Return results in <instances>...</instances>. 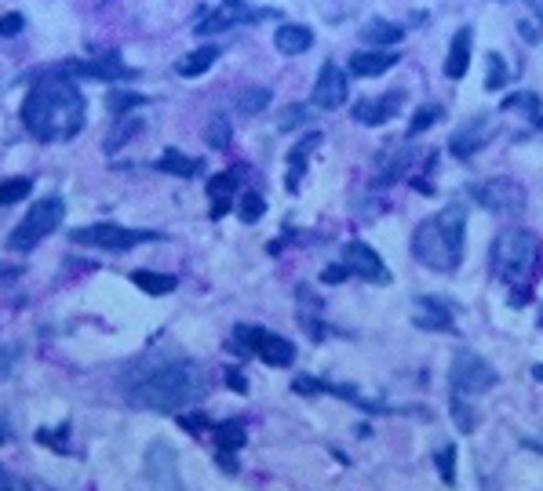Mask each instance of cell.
<instances>
[{
    "mask_svg": "<svg viewBox=\"0 0 543 491\" xmlns=\"http://www.w3.org/2000/svg\"><path fill=\"white\" fill-rule=\"evenodd\" d=\"M273 44L281 55H303L310 44H314V33L306 26H295V22H284L277 33H273Z\"/></svg>",
    "mask_w": 543,
    "mask_h": 491,
    "instance_id": "cell-21",
    "label": "cell"
},
{
    "mask_svg": "<svg viewBox=\"0 0 543 491\" xmlns=\"http://www.w3.org/2000/svg\"><path fill=\"white\" fill-rule=\"evenodd\" d=\"M106 106H110V113H128V110H135V106H146V99H143V95H132V91H113V95L106 99Z\"/></svg>",
    "mask_w": 543,
    "mask_h": 491,
    "instance_id": "cell-37",
    "label": "cell"
},
{
    "mask_svg": "<svg viewBox=\"0 0 543 491\" xmlns=\"http://www.w3.org/2000/svg\"><path fill=\"white\" fill-rule=\"evenodd\" d=\"M157 234H146V230H128L121 223H95V226H84V230H73L69 241L73 245H88L99 247V251H132L135 245H146L154 241Z\"/></svg>",
    "mask_w": 543,
    "mask_h": 491,
    "instance_id": "cell-7",
    "label": "cell"
},
{
    "mask_svg": "<svg viewBox=\"0 0 543 491\" xmlns=\"http://www.w3.org/2000/svg\"><path fill=\"white\" fill-rule=\"evenodd\" d=\"M434 463H438L442 481H445V485H456V452H452V448H442V452L434 455Z\"/></svg>",
    "mask_w": 543,
    "mask_h": 491,
    "instance_id": "cell-38",
    "label": "cell"
},
{
    "mask_svg": "<svg viewBox=\"0 0 543 491\" xmlns=\"http://www.w3.org/2000/svg\"><path fill=\"white\" fill-rule=\"evenodd\" d=\"M62 215H66V204H62V197H59V193L40 197V201L29 208V215H26V219L11 230L7 247H11V251H18V255L33 251V247L40 245L44 237H51V234L62 226Z\"/></svg>",
    "mask_w": 543,
    "mask_h": 491,
    "instance_id": "cell-5",
    "label": "cell"
},
{
    "mask_svg": "<svg viewBox=\"0 0 543 491\" xmlns=\"http://www.w3.org/2000/svg\"><path fill=\"white\" fill-rule=\"evenodd\" d=\"M401 99H405L401 91H387V95H379V99H361V102L354 106V120H357V124H368V128L387 124L390 117H398Z\"/></svg>",
    "mask_w": 543,
    "mask_h": 491,
    "instance_id": "cell-14",
    "label": "cell"
},
{
    "mask_svg": "<svg viewBox=\"0 0 543 491\" xmlns=\"http://www.w3.org/2000/svg\"><path fill=\"white\" fill-rule=\"evenodd\" d=\"M303 120H306V110H303V106H288V110L281 113L277 128H281V131H292V128H299Z\"/></svg>",
    "mask_w": 543,
    "mask_h": 491,
    "instance_id": "cell-39",
    "label": "cell"
},
{
    "mask_svg": "<svg viewBox=\"0 0 543 491\" xmlns=\"http://www.w3.org/2000/svg\"><path fill=\"white\" fill-rule=\"evenodd\" d=\"M256 18V11H249L245 7V0H223L205 22H197V37H212V33H223V29H230V26H238V22H252Z\"/></svg>",
    "mask_w": 543,
    "mask_h": 491,
    "instance_id": "cell-15",
    "label": "cell"
},
{
    "mask_svg": "<svg viewBox=\"0 0 543 491\" xmlns=\"http://www.w3.org/2000/svg\"><path fill=\"white\" fill-rule=\"evenodd\" d=\"M489 128H485V120H471L456 139H452V153L460 157V161H471L485 142H489V135H485Z\"/></svg>",
    "mask_w": 543,
    "mask_h": 491,
    "instance_id": "cell-23",
    "label": "cell"
},
{
    "mask_svg": "<svg viewBox=\"0 0 543 491\" xmlns=\"http://www.w3.org/2000/svg\"><path fill=\"white\" fill-rule=\"evenodd\" d=\"M216 58H219V47L205 44V47H194L190 55H183L176 69H179V77H201V73H208L216 66Z\"/></svg>",
    "mask_w": 543,
    "mask_h": 491,
    "instance_id": "cell-24",
    "label": "cell"
},
{
    "mask_svg": "<svg viewBox=\"0 0 543 491\" xmlns=\"http://www.w3.org/2000/svg\"><path fill=\"white\" fill-rule=\"evenodd\" d=\"M179 423H183L190 434H201V430H205V419H201V415H194V419H179Z\"/></svg>",
    "mask_w": 543,
    "mask_h": 491,
    "instance_id": "cell-43",
    "label": "cell"
},
{
    "mask_svg": "<svg viewBox=\"0 0 543 491\" xmlns=\"http://www.w3.org/2000/svg\"><path fill=\"white\" fill-rule=\"evenodd\" d=\"M504 110H522L537 128H543V113H540V102H537V95H529V91H522V95H511L507 102H504Z\"/></svg>",
    "mask_w": 543,
    "mask_h": 491,
    "instance_id": "cell-32",
    "label": "cell"
},
{
    "mask_svg": "<svg viewBox=\"0 0 543 491\" xmlns=\"http://www.w3.org/2000/svg\"><path fill=\"white\" fill-rule=\"evenodd\" d=\"M390 66H398V51H387V47H368V51L350 55V73L354 77H379Z\"/></svg>",
    "mask_w": 543,
    "mask_h": 491,
    "instance_id": "cell-16",
    "label": "cell"
},
{
    "mask_svg": "<svg viewBox=\"0 0 543 491\" xmlns=\"http://www.w3.org/2000/svg\"><path fill=\"white\" fill-rule=\"evenodd\" d=\"M146 481H150V491H186L183 477H179V459H176L172 444L154 441L146 448Z\"/></svg>",
    "mask_w": 543,
    "mask_h": 491,
    "instance_id": "cell-10",
    "label": "cell"
},
{
    "mask_svg": "<svg viewBox=\"0 0 543 491\" xmlns=\"http://www.w3.org/2000/svg\"><path fill=\"white\" fill-rule=\"evenodd\" d=\"M496 382H500L496 368H493L489 360H482L478 353L463 350V353H456V357H452V390H456V393L474 397V393L493 390Z\"/></svg>",
    "mask_w": 543,
    "mask_h": 491,
    "instance_id": "cell-8",
    "label": "cell"
},
{
    "mask_svg": "<svg viewBox=\"0 0 543 491\" xmlns=\"http://www.w3.org/2000/svg\"><path fill=\"white\" fill-rule=\"evenodd\" d=\"M452 419H456V426H460L463 434H474V430H478V423H482L478 408H471V404L463 401V393H456V397H452Z\"/></svg>",
    "mask_w": 543,
    "mask_h": 491,
    "instance_id": "cell-30",
    "label": "cell"
},
{
    "mask_svg": "<svg viewBox=\"0 0 543 491\" xmlns=\"http://www.w3.org/2000/svg\"><path fill=\"white\" fill-rule=\"evenodd\" d=\"M416 324L420 328H431V331H449L452 328V306L445 298H416Z\"/></svg>",
    "mask_w": 543,
    "mask_h": 491,
    "instance_id": "cell-17",
    "label": "cell"
},
{
    "mask_svg": "<svg viewBox=\"0 0 543 491\" xmlns=\"http://www.w3.org/2000/svg\"><path fill=\"white\" fill-rule=\"evenodd\" d=\"M22 26H26V18H22L18 11L0 15V37H15V33H22Z\"/></svg>",
    "mask_w": 543,
    "mask_h": 491,
    "instance_id": "cell-40",
    "label": "cell"
},
{
    "mask_svg": "<svg viewBox=\"0 0 543 491\" xmlns=\"http://www.w3.org/2000/svg\"><path fill=\"white\" fill-rule=\"evenodd\" d=\"M132 280H135V287L146 291V295H172L176 284H179L176 277H168V273H154V269H135Z\"/></svg>",
    "mask_w": 543,
    "mask_h": 491,
    "instance_id": "cell-26",
    "label": "cell"
},
{
    "mask_svg": "<svg viewBox=\"0 0 543 491\" xmlns=\"http://www.w3.org/2000/svg\"><path fill=\"white\" fill-rule=\"evenodd\" d=\"M493 277L496 280H507V284H518L526 280L537 262H540V237L529 234V230H504L493 245Z\"/></svg>",
    "mask_w": 543,
    "mask_h": 491,
    "instance_id": "cell-4",
    "label": "cell"
},
{
    "mask_svg": "<svg viewBox=\"0 0 543 491\" xmlns=\"http://www.w3.org/2000/svg\"><path fill=\"white\" fill-rule=\"evenodd\" d=\"M339 262L350 269V277H361V280H372V284H387V280H390V273H387L383 258H379V255H376L368 245H361V241L343 245Z\"/></svg>",
    "mask_w": 543,
    "mask_h": 491,
    "instance_id": "cell-12",
    "label": "cell"
},
{
    "mask_svg": "<svg viewBox=\"0 0 543 491\" xmlns=\"http://www.w3.org/2000/svg\"><path fill=\"white\" fill-rule=\"evenodd\" d=\"M474 201L493 212V215H504V219H515L526 212V190L515 183V179H489V183H478L474 186Z\"/></svg>",
    "mask_w": 543,
    "mask_h": 491,
    "instance_id": "cell-9",
    "label": "cell"
},
{
    "mask_svg": "<svg viewBox=\"0 0 543 491\" xmlns=\"http://www.w3.org/2000/svg\"><path fill=\"white\" fill-rule=\"evenodd\" d=\"M401 26L398 22H387V18H368L365 26H361V40L368 44V47H390V44H398L401 40Z\"/></svg>",
    "mask_w": 543,
    "mask_h": 491,
    "instance_id": "cell-22",
    "label": "cell"
},
{
    "mask_svg": "<svg viewBox=\"0 0 543 491\" xmlns=\"http://www.w3.org/2000/svg\"><path fill=\"white\" fill-rule=\"evenodd\" d=\"M205 142L212 150H227L230 146V120L227 117H212L208 128H205Z\"/></svg>",
    "mask_w": 543,
    "mask_h": 491,
    "instance_id": "cell-33",
    "label": "cell"
},
{
    "mask_svg": "<svg viewBox=\"0 0 543 491\" xmlns=\"http://www.w3.org/2000/svg\"><path fill=\"white\" fill-rule=\"evenodd\" d=\"M0 491H33V485L22 481V477H15V474H7V470L0 466Z\"/></svg>",
    "mask_w": 543,
    "mask_h": 491,
    "instance_id": "cell-41",
    "label": "cell"
},
{
    "mask_svg": "<svg viewBox=\"0 0 543 491\" xmlns=\"http://www.w3.org/2000/svg\"><path fill=\"white\" fill-rule=\"evenodd\" d=\"M271 88H263V84H256V88H241L238 91V110L245 113V117H252V113H263L267 106H271Z\"/></svg>",
    "mask_w": 543,
    "mask_h": 491,
    "instance_id": "cell-27",
    "label": "cell"
},
{
    "mask_svg": "<svg viewBox=\"0 0 543 491\" xmlns=\"http://www.w3.org/2000/svg\"><path fill=\"white\" fill-rule=\"evenodd\" d=\"M463 234H467V212H463V204H449L445 212H438L434 219L416 226L412 255H416V262H423L438 273H452L463 258Z\"/></svg>",
    "mask_w": 543,
    "mask_h": 491,
    "instance_id": "cell-3",
    "label": "cell"
},
{
    "mask_svg": "<svg viewBox=\"0 0 543 491\" xmlns=\"http://www.w3.org/2000/svg\"><path fill=\"white\" fill-rule=\"evenodd\" d=\"M507 80H511L507 62H504L496 51H489V55H485V88H489V91H500Z\"/></svg>",
    "mask_w": 543,
    "mask_h": 491,
    "instance_id": "cell-29",
    "label": "cell"
},
{
    "mask_svg": "<svg viewBox=\"0 0 543 491\" xmlns=\"http://www.w3.org/2000/svg\"><path fill=\"white\" fill-rule=\"evenodd\" d=\"M227 382H230L234 390H245V379H241V371H230V375H227Z\"/></svg>",
    "mask_w": 543,
    "mask_h": 491,
    "instance_id": "cell-44",
    "label": "cell"
},
{
    "mask_svg": "<svg viewBox=\"0 0 543 491\" xmlns=\"http://www.w3.org/2000/svg\"><path fill=\"white\" fill-rule=\"evenodd\" d=\"M540 328H543V313H540Z\"/></svg>",
    "mask_w": 543,
    "mask_h": 491,
    "instance_id": "cell-47",
    "label": "cell"
},
{
    "mask_svg": "<svg viewBox=\"0 0 543 491\" xmlns=\"http://www.w3.org/2000/svg\"><path fill=\"white\" fill-rule=\"evenodd\" d=\"M350 95V77L335 66V62H325L321 73H317V84H314V106L317 110H339Z\"/></svg>",
    "mask_w": 543,
    "mask_h": 491,
    "instance_id": "cell-13",
    "label": "cell"
},
{
    "mask_svg": "<svg viewBox=\"0 0 543 491\" xmlns=\"http://www.w3.org/2000/svg\"><path fill=\"white\" fill-rule=\"evenodd\" d=\"M346 277H350V269H346L343 262H339V266H328V269L321 273V280H325V284H339V280H346Z\"/></svg>",
    "mask_w": 543,
    "mask_h": 491,
    "instance_id": "cell-42",
    "label": "cell"
},
{
    "mask_svg": "<svg viewBox=\"0 0 543 491\" xmlns=\"http://www.w3.org/2000/svg\"><path fill=\"white\" fill-rule=\"evenodd\" d=\"M533 375H537V379H543V364H537V371H533Z\"/></svg>",
    "mask_w": 543,
    "mask_h": 491,
    "instance_id": "cell-45",
    "label": "cell"
},
{
    "mask_svg": "<svg viewBox=\"0 0 543 491\" xmlns=\"http://www.w3.org/2000/svg\"><path fill=\"white\" fill-rule=\"evenodd\" d=\"M317 146H321V135H317V131L303 135V139L292 146V153H288V179H284L292 193L299 190V183H303V172H306V157H310Z\"/></svg>",
    "mask_w": 543,
    "mask_h": 491,
    "instance_id": "cell-19",
    "label": "cell"
},
{
    "mask_svg": "<svg viewBox=\"0 0 543 491\" xmlns=\"http://www.w3.org/2000/svg\"><path fill=\"white\" fill-rule=\"evenodd\" d=\"M230 350H238V353H245V357L256 353V357L267 360L271 368H288V364L295 360V346H292L288 339L273 335V331H267V328H249V324L234 328Z\"/></svg>",
    "mask_w": 543,
    "mask_h": 491,
    "instance_id": "cell-6",
    "label": "cell"
},
{
    "mask_svg": "<svg viewBox=\"0 0 543 491\" xmlns=\"http://www.w3.org/2000/svg\"><path fill=\"white\" fill-rule=\"evenodd\" d=\"M135 131H143V120H139V117H128V120H121V124L110 131V139H106V153H117V150H121V146H124V142H128Z\"/></svg>",
    "mask_w": 543,
    "mask_h": 491,
    "instance_id": "cell-31",
    "label": "cell"
},
{
    "mask_svg": "<svg viewBox=\"0 0 543 491\" xmlns=\"http://www.w3.org/2000/svg\"><path fill=\"white\" fill-rule=\"evenodd\" d=\"M234 193H238V172H223V175H212L208 179V197H212V219H223L234 204Z\"/></svg>",
    "mask_w": 543,
    "mask_h": 491,
    "instance_id": "cell-20",
    "label": "cell"
},
{
    "mask_svg": "<svg viewBox=\"0 0 543 491\" xmlns=\"http://www.w3.org/2000/svg\"><path fill=\"white\" fill-rule=\"evenodd\" d=\"M471 44H474V33L463 26L452 37V44H449V58H445V77L449 80H460L467 73V66H471Z\"/></svg>",
    "mask_w": 543,
    "mask_h": 491,
    "instance_id": "cell-18",
    "label": "cell"
},
{
    "mask_svg": "<svg viewBox=\"0 0 543 491\" xmlns=\"http://www.w3.org/2000/svg\"><path fill=\"white\" fill-rule=\"evenodd\" d=\"M22 124L40 142H66L84 128V95L69 77H40L22 102Z\"/></svg>",
    "mask_w": 543,
    "mask_h": 491,
    "instance_id": "cell-1",
    "label": "cell"
},
{
    "mask_svg": "<svg viewBox=\"0 0 543 491\" xmlns=\"http://www.w3.org/2000/svg\"><path fill=\"white\" fill-rule=\"evenodd\" d=\"M62 73L88 77V80H132V77H139V73H135L132 66H124L121 55H113V51H106V55H99V58H73V62L62 66Z\"/></svg>",
    "mask_w": 543,
    "mask_h": 491,
    "instance_id": "cell-11",
    "label": "cell"
},
{
    "mask_svg": "<svg viewBox=\"0 0 543 491\" xmlns=\"http://www.w3.org/2000/svg\"><path fill=\"white\" fill-rule=\"evenodd\" d=\"M442 120V106H423L416 117H412V124H409V135L416 139V135H423L431 124H438Z\"/></svg>",
    "mask_w": 543,
    "mask_h": 491,
    "instance_id": "cell-36",
    "label": "cell"
},
{
    "mask_svg": "<svg viewBox=\"0 0 543 491\" xmlns=\"http://www.w3.org/2000/svg\"><path fill=\"white\" fill-rule=\"evenodd\" d=\"M205 393H208V375L194 360L161 364L128 386V401L135 408H150V412H165V415H179L183 408L197 404Z\"/></svg>",
    "mask_w": 543,
    "mask_h": 491,
    "instance_id": "cell-2",
    "label": "cell"
},
{
    "mask_svg": "<svg viewBox=\"0 0 543 491\" xmlns=\"http://www.w3.org/2000/svg\"><path fill=\"white\" fill-rule=\"evenodd\" d=\"M245 441H249V434H245V426L241 423H219L216 426V444H219V452H238V448H245Z\"/></svg>",
    "mask_w": 543,
    "mask_h": 491,
    "instance_id": "cell-28",
    "label": "cell"
},
{
    "mask_svg": "<svg viewBox=\"0 0 543 491\" xmlns=\"http://www.w3.org/2000/svg\"><path fill=\"white\" fill-rule=\"evenodd\" d=\"M540 22H543V0H540Z\"/></svg>",
    "mask_w": 543,
    "mask_h": 491,
    "instance_id": "cell-46",
    "label": "cell"
},
{
    "mask_svg": "<svg viewBox=\"0 0 543 491\" xmlns=\"http://www.w3.org/2000/svg\"><path fill=\"white\" fill-rule=\"evenodd\" d=\"M263 212H267V201H263L256 190L241 193V204H238V215H241V223H260V219H263Z\"/></svg>",
    "mask_w": 543,
    "mask_h": 491,
    "instance_id": "cell-34",
    "label": "cell"
},
{
    "mask_svg": "<svg viewBox=\"0 0 543 491\" xmlns=\"http://www.w3.org/2000/svg\"><path fill=\"white\" fill-rule=\"evenodd\" d=\"M157 168L168 172V175H179V179L201 175V161H197V157H186V153H179V150H165L161 161H157Z\"/></svg>",
    "mask_w": 543,
    "mask_h": 491,
    "instance_id": "cell-25",
    "label": "cell"
},
{
    "mask_svg": "<svg viewBox=\"0 0 543 491\" xmlns=\"http://www.w3.org/2000/svg\"><path fill=\"white\" fill-rule=\"evenodd\" d=\"M26 193H33V179H7V183H0V204H18Z\"/></svg>",
    "mask_w": 543,
    "mask_h": 491,
    "instance_id": "cell-35",
    "label": "cell"
}]
</instances>
